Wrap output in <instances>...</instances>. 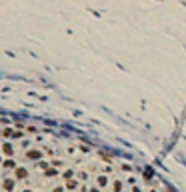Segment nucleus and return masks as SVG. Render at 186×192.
Segmentation results:
<instances>
[{
	"label": "nucleus",
	"mask_w": 186,
	"mask_h": 192,
	"mask_svg": "<svg viewBox=\"0 0 186 192\" xmlns=\"http://www.w3.org/2000/svg\"><path fill=\"white\" fill-rule=\"evenodd\" d=\"M4 190H8V192H12V188H14V180H10V178H6L4 180Z\"/></svg>",
	"instance_id": "20e7f679"
},
{
	"label": "nucleus",
	"mask_w": 186,
	"mask_h": 192,
	"mask_svg": "<svg viewBox=\"0 0 186 192\" xmlns=\"http://www.w3.org/2000/svg\"><path fill=\"white\" fill-rule=\"evenodd\" d=\"M22 192H32V190H28V188H26V190H22Z\"/></svg>",
	"instance_id": "a211bd4d"
},
{
	"label": "nucleus",
	"mask_w": 186,
	"mask_h": 192,
	"mask_svg": "<svg viewBox=\"0 0 186 192\" xmlns=\"http://www.w3.org/2000/svg\"><path fill=\"white\" fill-rule=\"evenodd\" d=\"M90 192H100V190L96 188V186H92V188H90Z\"/></svg>",
	"instance_id": "dca6fc26"
},
{
	"label": "nucleus",
	"mask_w": 186,
	"mask_h": 192,
	"mask_svg": "<svg viewBox=\"0 0 186 192\" xmlns=\"http://www.w3.org/2000/svg\"><path fill=\"white\" fill-rule=\"evenodd\" d=\"M2 154H6V156H12L14 154V148H12L10 142H4V144H2Z\"/></svg>",
	"instance_id": "7ed1b4c3"
},
{
	"label": "nucleus",
	"mask_w": 186,
	"mask_h": 192,
	"mask_svg": "<svg viewBox=\"0 0 186 192\" xmlns=\"http://www.w3.org/2000/svg\"><path fill=\"white\" fill-rule=\"evenodd\" d=\"M132 192H142V190H140V188H136V186H134V188H132Z\"/></svg>",
	"instance_id": "f3484780"
},
{
	"label": "nucleus",
	"mask_w": 186,
	"mask_h": 192,
	"mask_svg": "<svg viewBox=\"0 0 186 192\" xmlns=\"http://www.w3.org/2000/svg\"><path fill=\"white\" fill-rule=\"evenodd\" d=\"M150 192H156V190H150Z\"/></svg>",
	"instance_id": "6ab92c4d"
},
{
	"label": "nucleus",
	"mask_w": 186,
	"mask_h": 192,
	"mask_svg": "<svg viewBox=\"0 0 186 192\" xmlns=\"http://www.w3.org/2000/svg\"><path fill=\"white\" fill-rule=\"evenodd\" d=\"M2 166H4V168H16V162H14L12 158H8V160L2 162Z\"/></svg>",
	"instance_id": "423d86ee"
},
{
	"label": "nucleus",
	"mask_w": 186,
	"mask_h": 192,
	"mask_svg": "<svg viewBox=\"0 0 186 192\" xmlns=\"http://www.w3.org/2000/svg\"><path fill=\"white\" fill-rule=\"evenodd\" d=\"M52 192H64V188H62V186H56V188H54Z\"/></svg>",
	"instance_id": "2eb2a0df"
},
{
	"label": "nucleus",
	"mask_w": 186,
	"mask_h": 192,
	"mask_svg": "<svg viewBox=\"0 0 186 192\" xmlns=\"http://www.w3.org/2000/svg\"><path fill=\"white\" fill-rule=\"evenodd\" d=\"M62 176H64V178H66V182H68V180H70V178L74 176V172H72V170H66V172L62 174Z\"/></svg>",
	"instance_id": "ddd939ff"
},
{
	"label": "nucleus",
	"mask_w": 186,
	"mask_h": 192,
	"mask_svg": "<svg viewBox=\"0 0 186 192\" xmlns=\"http://www.w3.org/2000/svg\"><path fill=\"white\" fill-rule=\"evenodd\" d=\"M56 174H58V170H56V168H48V170H46V176H48V178H52V176H56Z\"/></svg>",
	"instance_id": "9b49d317"
},
{
	"label": "nucleus",
	"mask_w": 186,
	"mask_h": 192,
	"mask_svg": "<svg viewBox=\"0 0 186 192\" xmlns=\"http://www.w3.org/2000/svg\"><path fill=\"white\" fill-rule=\"evenodd\" d=\"M50 164H52V168H56V170H58V168H62V164H64V162H62V160H52Z\"/></svg>",
	"instance_id": "9d476101"
},
{
	"label": "nucleus",
	"mask_w": 186,
	"mask_h": 192,
	"mask_svg": "<svg viewBox=\"0 0 186 192\" xmlns=\"http://www.w3.org/2000/svg\"><path fill=\"white\" fill-rule=\"evenodd\" d=\"M26 158H30V160H38V158H42V150H28L26 152Z\"/></svg>",
	"instance_id": "f257e3e1"
},
{
	"label": "nucleus",
	"mask_w": 186,
	"mask_h": 192,
	"mask_svg": "<svg viewBox=\"0 0 186 192\" xmlns=\"http://www.w3.org/2000/svg\"><path fill=\"white\" fill-rule=\"evenodd\" d=\"M2 136H4V138H12V136H14V130L8 126V128H4V130H2Z\"/></svg>",
	"instance_id": "39448f33"
},
{
	"label": "nucleus",
	"mask_w": 186,
	"mask_h": 192,
	"mask_svg": "<svg viewBox=\"0 0 186 192\" xmlns=\"http://www.w3.org/2000/svg\"><path fill=\"white\" fill-rule=\"evenodd\" d=\"M40 168V170H44V172H46L48 170V162H44V160H38V164H36Z\"/></svg>",
	"instance_id": "1a4fd4ad"
},
{
	"label": "nucleus",
	"mask_w": 186,
	"mask_h": 192,
	"mask_svg": "<svg viewBox=\"0 0 186 192\" xmlns=\"http://www.w3.org/2000/svg\"><path fill=\"white\" fill-rule=\"evenodd\" d=\"M122 190V182L120 180H114V192H120Z\"/></svg>",
	"instance_id": "f8f14e48"
},
{
	"label": "nucleus",
	"mask_w": 186,
	"mask_h": 192,
	"mask_svg": "<svg viewBox=\"0 0 186 192\" xmlns=\"http://www.w3.org/2000/svg\"><path fill=\"white\" fill-rule=\"evenodd\" d=\"M76 186H78V182H76V180H68V182H66V188H68V190H76Z\"/></svg>",
	"instance_id": "6e6552de"
},
{
	"label": "nucleus",
	"mask_w": 186,
	"mask_h": 192,
	"mask_svg": "<svg viewBox=\"0 0 186 192\" xmlns=\"http://www.w3.org/2000/svg\"><path fill=\"white\" fill-rule=\"evenodd\" d=\"M96 182H98L100 188H104V186L108 184V178H106V176H98V178H96Z\"/></svg>",
	"instance_id": "0eeeda50"
},
{
	"label": "nucleus",
	"mask_w": 186,
	"mask_h": 192,
	"mask_svg": "<svg viewBox=\"0 0 186 192\" xmlns=\"http://www.w3.org/2000/svg\"><path fill=\"white\" fill-rule=\"evenodd\" d=\"M0 162H2V158H0Z\"/></svg>",
	"instance_id": "aec40b11"
},
{
	"label": "nucleus",
	"mask_w": 186,
	"mask_h": 192,
	"mask_svg": "<svg viewBox=\"0 0 186 192\" xmlns=\"http://www.w3.org/2000/svg\"><path fill=\"white\" fill-rule=\"evenodd\" d=\"M78 178H80V180H86L88 176H86V172H78Z\"/></svg>",
	"instance_id": "4468645a"
},
{
	"label": "nucleus",
	"mask_w": 186,
	"mask_h": 192,
	"mask_svg": "<svg viewBox=\"0 0 186 192\" xmlns=\"http://www.w3.org/2000/svg\"><path fill=\"white\" fill-rule=\"evenodd\" d=\"M14 176H16V178H18V180H22V178H26V176H28V172H26V168H22V166H18V168H16V170H14Z\"/></svg>",
	"instance_id": "f03ea898"
}]
</instances>
